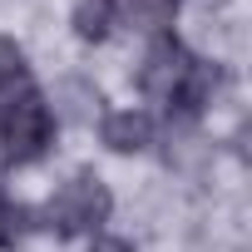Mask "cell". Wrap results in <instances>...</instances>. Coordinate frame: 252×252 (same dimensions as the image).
<instances>
[{
  "label": "cell",
  "instance_id": "cell-9",
  "mask_svg": "<svg viewBox=\"0 0 252 252\" xmlns=\"http://www.w3.org/2000/svg\"><path fill=\"white\" fill-rule=\"evenodd\" d=\"M30 222H35V213H30L25 203L0 198V252H5V247H15V242L30 232Z\"/></svg>",
  "mask_w": 252,
  "mask_h": 252
},
{
  "label": "cell",
  "instance_id": "cell-1",
  "mask_svg": "<svg viewBox=\"0 0 252 252\" xmlns=\"http://www.w3.org/2000/svg\"><path fill=\"white\" fill-rule=\"evenodd\" d=\"M55 109L35 84H15L0 99V154L10 168H30L50 154L55 144Z\"/></svg>",
  "mask_w": 252,
  "mask_h": 252
},
{
  "label": "cell",
  "instance_id": "cell-3",
  "mask_svg": "<svg viewBox=\"0 0 252 252\" xmlns=\"http://www.w3.org/2000/svg\"><path fill=\"white\" fill-rule=\"evenodd\" d=\"M193 60H198V55H193L183 40H173V35H158V40L149 45L144 64H139V89H144L149 99L168 104V94L178 89V79L188 74V64H193Z\"/></svg>",
  "mask_w": 252,
  "mask_h": 252
},
{
  "label": "cell",
  "instance_id": "cell-7",
  "mask_svg": "<svg viewBox=\"0 0 252 252\" xmlns=\"http://www.w3.org/2000/svg\"><path fill=\"white\" fill-rule=\"evenodd\" d=\"M69 25H74V35L84 45H104L124 25V0H79L74 15H69Z\"/></svg>",
  "mask_w": 252,
  "mask_h": 252
},
{
  "label": "cell",
  "instance_id": "cell-2",
  "mask_svg": "<svg viewBox=\"0 0 252 252\" xmlns=\"http://www.w3.org/2000/svg\"><path fill=\"white\" fill-rule=\"evenodd\" d=\"M109 213H114V193H109V183L99 178V173H74V178H64L50 198H45V208H40V222L55 232V237H94V232H104V222H109Z\"/></svg>",
  "mask_w": 252,
  "mask_h": 252
},
{
  "label": "cell",
  "instance_id": "cell-6",
  "mask_svg": "<svg viewBox=\"0 0 252 252\" xmlns=\"http://www.w3.org/2000/svg\"><path fill=\"white\" fill-rule=\"evenodd\" d=\"M55 124L64 119V124H94V119H104V94H99V84L94 79H84V74H64L60 84H55Z\"/></svg>",
  "mask_w": 252,
  "mask_h": 252
},
{
  "label": "cell",
  "instance_id": "cell-11",
  "mask_svg": "<svg viewBox=\"0 0 252 252\" xmlns=\"http://www.w3.org/2000/svg\"><path fill=\"white\" fill-rule=\"evenodd\" d=\"M89 252H134V242H129V237H109V232H99Z\"/></svg>",
  "mask_w": 252,
  "mask_h": 252
},
{
  "label": "cell",
  "instance_id": "cell-8",
  "mask_svg": "<svg viewBox=\"0 0 252 252\" xmlns=\"http://www.w3.org/2000/svg\"><path fill=\"white\" fill-rule=\"evenodd\" d=\"M178 10H183V0H124V25L158 40V35H173Z\"/></svg>",
  "mask_w": 252,
  "mask_h": 252
},
{
  "label": "cell",
  "instance_id": "cell-10",
  "mask_svg": "<svg viewBox=\"0 0 252 252\" xmlns=\"http://www.w3.org/2000/svg\"><path fill=\"white\" fill-rule=\"evenodd\" d=\"M20 79H25V50H20L10 35H0V94L15 89Z\"/></svg>",
  "mask_w": 252,
  "mask_h": 252
},
{
  "label": "cell",
  "instance_id": "cell-5",
  "mask_svg": "<svg viewBox=\"0 0 252 252\" xmlns=\"http://www.w3.org/2000/svg\"><path fill=\"white\" fill-rule=\"evenodd\" d=\"M218 64L213 60H193L188 64V74L178 79V89L168 94V114L173 119H183V124H193V119H203L208 114V104H213V94H218Z\"/></svg>",
  "mask_w": 252,
  "mask_h": 252
},
{
  "label": "cell",
  "instance_id": "cell-4",
  "mask_svg": "<svg viewBox=\"0 0 252 252\" xmlns=\"http://www.w3.org/2000/svg\"><path fill=\"white\" fill-rule=\"evenodd\" d=\"M158 139V124L149 109H109L99 119V144L109 154H144Z\"/></svg>",
  "mask_w": 252,
  "mask_h": 252
}]
</instances>
